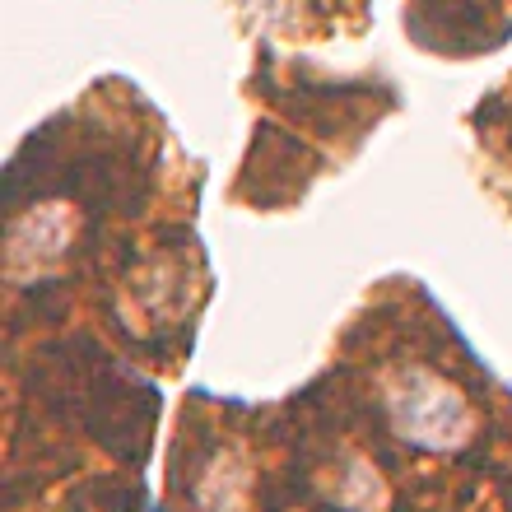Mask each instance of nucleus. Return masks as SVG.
<instances>
[{
	"mask_svg": "<svg viewBox=\"0 0 512 512\" xmlns=\"http://www.w3.org/2000/svg\"><path fill=\"white\" fill-rule=\"evenodd\" d=\"M66 243H70L66 205H47L33 219H19L10 233V275H24L28 266L33 270L52 266L56 256L66 252Z\"/></svg>",
	"mask_w": 512,
	"mask_h": 512,
	"instance_id": "nucleus-2",
	"label": "nucleus"
},
{
	"mask_svg": "<svg viewBox=\"0 0 512 512\" xmlns=\"http://www.w3.org/2000/svg\"><path fill=\"white\" fill-rule=\"evenodd\" d=\"M382 405H387V419L396 438H405L410 447H424V452H447V447H461L471 438V405L452 382H443L429 368H405L396 378H387L382 387Z\"/></svg>",
	"mask_w": 512,
	"mask_h": 512,
	"instance_id": "nucleus-1",
	"label": "nucleus"
}]
</instances>
